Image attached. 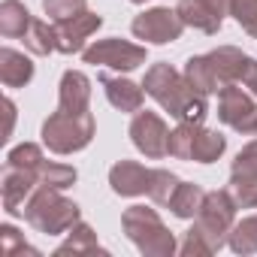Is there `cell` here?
Returning <instances> with one entry per match:
<instances>
[{
	"mask_svg": "<svg viewBox=\"0 0 257 257\" xmlns=\"http://www.w3.org/2000/svg\"><path fill=\"white\" fill-rule=\"evenodd\" d=\"M143 88H146V94L155 97V100L161 103V109L170 112L176 121H203L206 112H209L206 94H200V91L185 79V73L173 70L170 64H152V67L146 70Z\"/></svg>",
	"mask_w": 257,
	"mask_h": 257,
	"instance_id": "cell-1",
	"label": "cell"
},
{
	"mask_svg": "<svg viewBox=\"0 0 257 257\" xmlns=\"http://www.w3.org/2000/svg\"><path fill=\"white\" fill-rule=\"evenodd\" d=\"M25 221L46 233V236H61L67 233L73 224L82 221V212L73 200H67L61 194V188H49V185H37L34 194L25 203Z\"/></svg>",
	"mask_w": 257,
	"mask_h": 257,
	"instance_id": "cell-2",
	"label": "cell"
},
{
	"mask_svg": "<svg viewBox=\"0 0 257 257\" xmlns=\"http://www.w3.org/2000/svg\"><path fill=\"white\" fill-rule=\"evenodd\" d=\"M121 227H124L127 239H131L140 248V254H146V257H173L179 251L176 236L167 230V224L161 221V215L155 209H149V206H131V209H124Z\"/></svg>",
	"mask_w": 257,
	"mask_h": 257,
	"instance_id": "cell-3",
	"label": "cell"
},
{
	"mask_svg": "<svg viewBox=\"0 0 257 257\" xmlns=\"http://www.w3.org/2000/svg\"><path fill=\"white\" fill-rule=\"evenodd\" d=\"M94 115L91 112H52L43 121V146L55 155H73L82 152L85 146H91L94 140Z\"/></svg>",
	"mask_w": 257,
	"mask_h": 257,
	"instance_id": "cell-4",
	"label": "cell"
},
{
	"mask_svg": "<svg viewBox=\"0 0 257 257\" xmlns=\"http://www.w3.org/2000/svg\"><path fill=\"white\" fill-rule=\"evenodd\" d=\"M209 61L215 67V76H218L221 88L242 85L251 94H257V61L251 55H245L236 46H218L215 52H209Z\"/></svg>",
	"mask_w": 257,
	"mask_h": 257,
	"instance_id": "cell-5",
	"label": "cell"
},
{
	"mask_svg": "<svg viewBox=\"0 0 257 257\" xmlns=\"http://www.w3.org/2000/svg\"><path fill=\"white\" fill-rule=\"evenodd\" d=\"M82 58H85V64H94V67L100 64V67H109L118 73H131L146 64V46L109 37V40H97L94 46H88L82 52Z\"/></svg>",
	"mask_w": 257,
	"mask_h": 257,
	"instance_id": "cell-6",
	"label": "cell"
},
{
	"mask_svg": "<svg viewBox=\"0 0 257 257\" xmlns=\"http://www.w3.org/2000/svg\"><path fill=\"white\" fill-rule=\"evenodd\" d=\"M218 118L236 134L257 137V103L242 85H227L218 94Z\"/></svg>",
	"mask_w": 257,
	"mask_h": 257,
	"instance_id": "cell-7",
	"label": "cell"
},
{
	"mask_svg": "<svg viewBox=\"0 0 257 257\" xmlns=\"http://www.w3.org/2000/svg\"><path fill=\"white\" fill-rule=\"evenodd\" d=\"M236 209H239V203L233 200L230 188H227V191H224V188H221V191H209L194 221H197L206 233H212L221 245H227V236H230V230H233V224H236Z\"/></svg>",
	"mask_w": 257,
	"mask_h": 257,
	"instance_id": "cell-8",
	"label": "cell"
},
{
	"mask_svg": "<svg viewBox=\"0 0 257 257\" xmlns=\"http://www.w3.org/2000/svg\"><path fill=\"white\" fill-rule=\"evenodd\" d=\"M131 31H134L137 40H146V43H155V46H167V43H176L182 37L185 22L179 19L176 10L155 7V10H146L143 16H137Z\"/></svg>",
	"mask_w": 257,
	"mask_h": 257,
	"instance_id": "cell-9",
	"label": "cell"
},
{
	"mask_svg": "<svg viewBox=\"0 0 257 257\" xmlns=\"http://www.w3.org/2000/svg\"><path fill=\"white\" fill-rule=\"evenodd\" d=\"M131 140H134V146L146 155V158H152V161H158V158H164V155H170V127H167V121L158 115V112H137L134 115V121H131Z\"/></svg>",
	"mask_w": 257,
	"mask_h": 257,
	"instance_id": "cell-10",
	"label": "cell"
},
{
	"mask_svg": "<svg viewBox=\"0 0 257 257\" xmlns=\"http://www.w3.org/2000/svg\"><path fill=\"white\" fill-rule=\"evenodd\" d=\"M230 194L239 209H257V140H251L230 167Z\"/></svg>",
	"mask_w": 257,
	"mask_h": 257,
	"instance_id": "cell-11",
	"label": "cell"
},
{
	"mask_svg": "<svg viewBox=\"0 0 257 257\" xmlns=\"http://www.w3.org/2000/svg\"><path fill=\"white\" fill-rule=\"evenodd\" d=\"M230 4L233 0H179V19L185 22V28H197L203 34H218L224 25V16H230Z\"/></svg>",
	"mask_w": 257,
	"mask_h": 257,
	"instance_id": "cell-12",
	"label": "cell"
},
{
	"mask_svg": "<svg viewBox=\"0 0 257 257\" xmlns=\"http://www.w3.org/2000/svg\"><path fill=\"white\" fill-rule=\"evenodd\" d=\"M103 28V16L91 13V10H82L70 19H61L55 22V34H58V52L61 55H76V52H85V40L91 34H97Z\"/></svg>",
	"mask_w": 257,
	"mask_h": 257,
	"instance_id": "cell-13",
	"label": "cell"
},
{
	"mask_svg": "<svg viewBox=\"0 0 257 257\" xmlns=\"http://www.w3.org/2000/svg\"><path fill=\"white\" fill-rule=\"evenodd\" d=\"M40 185L37 173L34 170H25V167H13L7 164L4 167V176H0V194H4V212L7 215H25V203L28 197L34 194V188Z\"/></svg>",
	"mask_w": 257,
	"mask_h": 257,
	"instance_id": "cell-14",
	"label": "cell"
},
{
	"mask_svg": "<svg viewBox=\"0 0 257 257\" xmlns=\"http://www.w3.org/2000/svg\"><path fill=\"white\" fill-rule=\"evenodd\" d=\"M109 185L118 197H143L152 185V170L137 161H118L109 170Z\"/></svg>",
	"mask_w": 257,
	"mask_h": 257,
	"instance_id": "cell-15",
	"label": "cell"
},
{
	"mask_svg": "<svg viewBox=\"0 0 257 257\" xmlns=\"http://www.w3.org/2000/svg\"><path fill=\"white\" fill-rule=\"evenodd\" d=\"M100 85L106 91V100L118 109V112H140L146 103V88L124 79V76H112V73H100Z\"/></svg>",
	"mask_w": 257,
	"mask_h": 257,
	"instance_id": "cell-16",
	"label": "cell"
},
{
	"mask_svg": "<svg viewBox=\"0 0 257 257\" xmlns=\"http://www.w3.org/2000/svg\"><path fill=\"white\" fill-rule=\"evenodd\" d=\"M58 109L91 112V79L82 70H67L58 85Z\"/></svg>",
	"mask_w": 257,
	"mask_h": 257,
	"instance_id": "cell-17",
	"label": "cell"
},
{
	"mask_svg": "<svg viewBox=\"0 0 257 257\" xmlns=\"http://www.w3.org/2000/svg\"><path fill=\"white\" fill-rule=\"evenodd\" d=\"M34 79V61L10 46L0 49V82L7 88H25Z\"/></svg>",
	"mask_w": 257,
	"mask_h": 257,
	"instance_id": "cell-18",
	"label": "cell"
},
{
	"mask_svg": "<svg viewBox=\"0 0 257 257\" xmlns=\"http://www.w3.org/2000/svg\"><path fill=\"white\" fill-rule=\"evenodd\" d=\"M67 254H106V251L100 248L97 233L85 221H79L67 230V239L55 248V257H67Z\"/></svg>",
	"mask_w": 257,
	"mask_h": 257,
	"instance_id": "cell-19",
	"label": "cell"
},
{
	"mask_svg": "<svg viewBox=\"0 0 257 257\" xmlns=\"http://www.w3.org/2000/svg\"><path fill=\"white\" fill-rule=\"evenodd\" d=\"M227 149V140L218 131H209L203 124H194V143H191V161L197 164H215Z\"/></svg>",
	"mask_w": 257,
	"mask_h": 257,
	"instance_id": "cell-20",
	"label": "cell"
},
{
	"mask_svg": "<svg viewBox=\"0 0 257 257\" xmlns=\"http://www.w3.org/2000/svg\"><path fill=\"white\" fill-rule=\"evenodd\" d=\"M34 16L28 13V7L22 0H4L0 4V34L7 40H22L31 28Z\"/></svg>",
	"mask_w": 257,
	"mask_h": 257,
	"instance_id": "cell-21",
	"label": "cell"
},
{
	"mask_svg": "<svg viewBox=\"0 0 257 257\" xmlns=\"http://www.w3.org/2000/svg\"><path fill=\"white\" fill-rule=\"evenodd\" d=\"M185 79L200 91V94H221V82H218V76H215V67H212V61H209V55H194V58H188V64H185Z\"/></svg>",
	"mask_w": 257,
	"mask_h": 257,
	"instance_id": "cell-22",
	"label": "cell"
},
{
	"mask_svg": "<svg viewBox=\"0 0 257 257\" xmlns=\"http://www.w3.org/2000/svg\"><path fill=\"white\" fill-rule=\"evenodd\" d=\"M203 200H206V191H203L200 185H194V182H179V188L173 191V197H170V203H167V206L173 209V215H176V218L191 221V218H197V212H200Z\"/></svg>",
	"mask_w": 257,
	"mask_h": 257,
	"instance_id": "cell-23",
	"label": "cell"
},
{
	"mask_svg": "<svg viewBox=\"0 0 257 257\" xmlns=\"http://www.w3.org/2000/svg\"><path fill=\"white\" fill-rule=\"evenodd\" d=\"M22 40H25V49L34 52V55H52V52H58V34H55V25H49V22L34 19L31 28H28V34Z\"/></svg>",
	"mask_w": 257,
	"mask_h": 257,
	"instance_id": "cell-24",
	"label": "cell"
},
{
	"mask_svg": "<svg viewBox=\"0 0 257 257\" xmlns=\"http://www.w3.org/2000/svg\"><path fill=\"white\" fill-rule=\"evenodd\" d=\"M227 245L233 254H257V215H248L233 224Z\"/></svg>",
	"mask_w": 257,
	"mask_h": 257,
	"instance_id": "cell-25",
	"label": "cell"
},
{
	"mask_svg": "<svg viewBox=\"0 0 257 257\" xmlns=\"http://www.w3.org/2000/svg\"><path fill=\"white\" fill-rule=\"evenodd\" d=\"M224 245L212 236V233H206L197 221L191 224V230L185 233V242H182V254L185 257H209V254H215V251H221Z\"/></svg>",
	"mask_w": 257,
	"mask_h": 257,
	"instance_id": "cell-26",
	"label": "cell"
},
{
	"mask_svg": "<svg viewBox=\"0 0 257 257\" xmlns=\"http://www.w3.org/2000/svg\"><path fill=\"white\" fill-rule=\"evenodd\" d=\"M37 179H40V185H49V188H70V185H76V170L73 167H67V164H55V161H43L40 164V170H37Z\"/></svg>",
	"mask_w": 257,
	"mask_h": 257,
	"instance_id": "cell-27",
	"label": "cell"
},
{
	"mask_svg": "<svg viewBox=\"0 0 257 257\" xmlns=\"http://www.w3.org/2000/svg\"><path fill=\"white\" fill-rule=\"evenodd\" d=\"M0 251H4V257H25V254L40 257V251L31 248V245L25 242V236H22L13 224H4V227H0Z\"/></svg>",
	"mask_w": 257,
	"mask_h": 257,
	"instance_id": "cell-28",
	"label": "cell"
},
{
	"mask_svg": "<svg viewBox=\"0 0 257 257\" xmlns=\"http://www.w3.org/2000/svg\"><path fill=\"white\" fill-rule=\"evenodd\" d=\"M194 124L200 121H179L170 131V155L179 161H191V143H194Z\"/></svg>",
	"mask_w": 257,
	"mask_h": 257,
	"instance_id": "cell-29",
	"label": "cell"
},
{
	"mask_svg": "<svg viewBox=\"0 0 257 257\" xmlns=\"http://www.w3.org/2000/svg\"><path fill=\"white\" fill-rule=\"evenodd\" d=\"M179 176L176 173H170V170H152V185H149V197L158 203V206H167L170 203V197H173V191L179 188Z\"/></svg>",
	"mask_w": 257,
	"mask_h": 257,
	"instance_id": "cell-30",
	"label": "cell"
},
{
	"mask_svg": "<svg viewBox=\"0 0 257 257\" xmlns=\"http://www.w3.org/2000/svg\"><path fill=\"white\" fill-rule=\"evenodd\" d=\"M230 16L239 22V28L257 40V0H233L230 4Z\"/></svg>",
	"mask_w": 257,
	"mask_h": 257,
	"instance_id": "cell-31",
	"label": "cell"
},
{
	"mask_svg": "<svg viewBox=\"0 0 257 257\" xmlns=\"http://www.w3.org/2000/svg\"><path fill=\"white\" fill-rule=\"evenodd\" d=\"M46 161V155H43V149L40 146H34V143H22V146H16L10 155H7V164H13V167H25V170H40V164Z\"/></svg>",
	"mask_w": 257,
	"mask_h": 257,
	"instance_id": "cell-32",
	"label": "cell"
},
{
	"mask_svg": "<svg viewBox=\"0 0 257 257\" xmlns=\"http://www.w3.org/2000/svg\"><path fill=\"white\" fill-rule=\"evenodd\" d=\"M85 4L88 0H43V10L52 22H61V19H70L76 13H82Z\"/></svg>",
	"mask_w": 257,
	"mask_h": 257,
	"instance_id": "cell-33",
	"label": "cell"
},
{
	"mask_svg": "<svg viewBox=\"0 0 257 257\" xmlns=\"http://www.w3.org/2000/svg\"><path fill=\"white\" fill-rule=\"evenodd\" d=\"M4 106H7V137H4V140H10V137H13V124H16V103L7 100Z\"/></svg>",
	"mask_w": 257,
	"mask_h": 257,
	"instance_id": "cell-34",
	"label": "cell"
},
{
	"mask_svg": "<svg viewBox=\"0 0 257 257\" xmlns=\"http://www.w3.org/2000/svg\"><path fill=\"white\" fill-rule=\"evenodd\" d=\"M131 4H146V0H131Z\"/></svg>",
	"mask_w": 257,
	"mask_h": 257,
	"instance_id": "cell-35",
	"label": "cell"
}]
</instances>
